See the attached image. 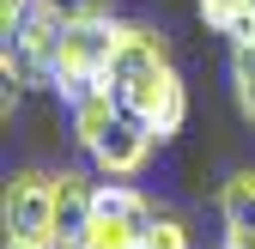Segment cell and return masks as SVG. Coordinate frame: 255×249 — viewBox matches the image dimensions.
Wrapping results in <instances>:
<instances>
[{
  "label": "cell",
  "instance_id": "obj_1",
  "mask_svg": "<svg viewBox=\"0 0 255 249\" xmlns=\"http://www.w3.org/2000/svg\"><path fill=\"white\" fill-rule=\"evenodd\" d=\"M110 91L134 110L158 140H176L188 122V85L170 61V43L140 18H116V61H110Z\"/></svg>",
  "mask_w": 255,
  "mask_h": 249
},
{
  "label": "cell",
  "instance_id": "obj_2",
  "mask_svg": "<svg viewBox=\"0 0 255 249\" xmlns=\"http://www.w3.org/2000/svg\"><path fill=\"white\" fill-rule=\"evenodd\" d=\"M110 61H116V18L110 24L73 18L61 49H55V85L49 91H61V104H79L85 91L110 85Z\"/></svg>",
  "mask_w": 255,
  "mask_h": 249
},
{
  "label": "cell",
  "instance_id": "obj_3",
  "mask_svg": "<svg viewBox=\"0 0 255 249\" xmlns=\"http://www.w3.org/2000/svg\"><path fill=\"white\" fill-rule=\"evenodd\" d=\"M6 243H30V249H55V170L24 164L6 176Z\"/></svg>",
  "mask_w": 255,
  "mask_h": 249
},
{
  "label": "cell",
  "instance_id": "obj_4",
  "mask_svg": "<svg viewBox=\"0 0 255 249\" xmlns=\"http://www.w3.org/2000/svg\"><path fill=\"white\" fill-rule=\"evenodd\" d=\"M158 146H164V140H158L146 122L122 104V116L110 122V134L85 152V164H91V176H98V182H134V176L152 164V152H158Z\"/></svg>",
  "mask_w": 255,
  "mask_h": 249
},
{
  "label": "cell",
  "instance_id": "obj_5",
  "mask_svg": "<svg viewBox=\"0 0 255 249\" xmlns=\"http://www.w3.org/2000/svg\"><path fill=\"white\" fill-rule=\"evenodd\" d=\"M91 219H98V176L55 170V249H85Z\"/></svg>",
  "mask_w": 255,
  "mask_h": 249
},
{
  "label": "cell",
  "instance_id": "obj_6",
  "mask_svg": "<svg viewBox=\"0 0 255 249\" xmlns=\"http://www.w3.org/2000/svg\"><path fill=\"white\" fill-rule=\"evenodd\" d=\"M116 116H122V98H116L110 85H98V91H85L79 104H67V122H73V146H79V152H91V146H98V140L110 134V122H116Z\"/></svg>",
  "mask_w": 255,
  "mask_h": 249
},
{
  "label": "cell",
  "instance_id": "obj_7",
  "mask_svg": "<svg viewBox=\"0 0 255 249\" xmlns=\"http://www.w3.org/2000/svg\"><path fill=\"white\" fill-rule=\"evenodd\" d=\"M219 219L225 231H255V170H231L219 182Z\"/></svg>",
  "mask_w": 255,
  "mask_h": 249
},
{
  "label": "cell",
  "instance_id": "obj_8",
  "mask_svg": "<svg viewBox=\"0 0 255 249\" xmlns=\"http://www.w3.org/2000/svg\"><path fill=\"white\" fill-rule=\"evenodd\" d=\"M231 104L255 128V49H231Z\"/></svg>",
  "mask_w": 255,
  "mask_h": 249
},
{
  "label": "cell",
  "instance_id": "obj_9",
  "mask_svg": "<svg viewBox=\"0 0 255 249\" xmlns=\"http://www.w3.org/2000/svg\"><path fill=\"white\" fill-rule=\"evenodd\" d=\"M195 12L207 30H219V37H237V24L249 18V0H195Z\"/></svg>",
  "mask_w": 255,
  "mask_h": 249
},
{
  "label": "cell",
  "instance_id": "obj_10",
  "mask_svg": "<svg viewBox=\"0 0 255 249\" xmlns=\"http://www.w3.org/2000/svg\"><path fill=\"white\" fill-rule=\"evenodd\" d=\"M146 249H188V225L176 219V213H158L152 231H146Z\"/></svg>",
  "mask_w": 255,
  "mask_h": 249
},
{
  "label": "cell",
  "instance_id": "obj_11",
  "mask_svg": "<svg viewBox=\"0 0 255 249\" xmlns=\"http://www.w3.org/2000/svg\"><path fill=\"white\" fill-rule=\"evenodd\" d=\"M67 6H73V18H91V24L122 18V12H116V0H67Z\"/></svg>",
  "mask_w": 255,
  "mask_h": 249
},
{
  "label": "cell",
  "instance_id": "obj_12",
  "mask_svg": "<svg viewBox=\"0 0 255 249\" xmlns=\"http://www.w3.org/2000/svg\"><path fill=\"white\" fill-rule=\"evenodd\" d=\"M231 49H255V12L237 24V37H231Z\"/></svg>",
  "mask_w": 255,
  "mask_h": 249
},
{
  "label": "cell",
  "instance_id": "obj_13",
  "mask_svg": "<svg viewBox=\"0 0 255 249\" xmlns=\"http://www.w3.org/2000/svg\"><path fill=\"white\" fill-rule=\"evenodd\" d=\"M30 6V0H0V30H6V24H18V12Z\"/></svg>",
  "mask_w": 255,
  "mask_h": 249
},
{
  "label": "cell",
  "instance_id": "obj_14",
  "mask_svg": "<svg viewBox=\"0 0 255 249\" xmlns=\"http://www.w3.org/2000/svg\"><path fill=\"white\" fill-rule=\"evenodd\" d=\"M225 249H255V231H225Z\"/></svg>",
  "mask_w": 255,
  "mask_h": 249
},
{
  "label": "cell",
  "instance_id": "obj_15",
  "mask_svg": "<svg viewBox=\"0 0 255 249\" xmlns=\"http://www.w3.org/2000/svg\"><path fill=\"white\" fill-rule=\"evenodd\" d=\"M249 12H255V0H249Z\"/></svg>",
  "mask_w": 255,
  "mask_h": 249
},
{
  "label": "cell",
  "instance_id": "obj_16",
  "mask_svg": "<svg viewBox=\"0 0 255 249\" xmlns=\"http://www.w3.org/2000/svg\"><path fill=\"white\" fill-rule=\"evenodd\" d=\"M219 249H225V243H219Z\"/></svg>",
  "mask_w": 255,
  "mask_h": 249
}]
</instances>
